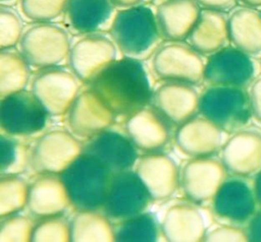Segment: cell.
Wrapping results in <instances>:
<instances>
[{
  "mask_svg": "<svg viewBox=\"0 0 261 242\" xmlns=\"http://www.w3.org/2000/svg\"><path fill=\"white\" fill-rule=\"evenodd\" d=\"M87 85L115 117L125 119L151 105L154 93L143 61L128 57L107 65Z\"/></svg>",
  "mask_w": 261,
  "mask_h": 242,
  "instance_id": "cell-1",
  "label": "cell"
},
{
  "mask_svg": "<svg viewBox=\"0 0 261 242\" xmlns=\"http://www.w3.org/2000/svg\"><path fill=\"white\" fill-rule=\"evenodd\" d=\"M108 33L123 57L140 61L151 58L164 40L154 8L147 4L117 10Z\"/></svg>",
  "mask_w": 261,
  "mask_h": 242,
  "instance_id": "cell-2",
  "label": "cell"
},
{
  "mask_svg": "<svg viewBox=\"0 0 261 242\" xmlns=\"http://www.w3.org/2000/svg\"><path fill=\"white\" fill-rule=\"evenodd\" d=\"M60 177L75 209H102L113 173L95 157L83 153Z\"/></svg>",
  "mask_w": 261,
  "mask_h": 242,
  "instance_id": "cell-3",
  "label": "cell"
},
{
  "mask_svg": "<svg viewBox=\"0 0 261 242\" xmlns=\"http://www.w3.org/2000/svg\"><path fill=\"white\" fill-rule=\"evenodd\" d=\"M199 114L226 134L250 125L253 114L248 88L208 85L200 95Z\"/></svg>",
  "mask_w": 261,
  "mask_h": 242,
  "instance_id": "cell-4",
  "label": "cell"
},
{
  "mask_svg": "<svg viewBox=\"0 0 261 242\" xmlns=\"http://www.w3.org/2000/svg\"><path fill=\"white\" fill-rule=\"evenodd\" d=\"M71 46L67 28L51 22H32L18 43V50L31 67L59 66L67 61Z\"/></svg>",
  "mask_w": 261,
  "mask_h": 242,
  "instance_id": "cell-5",
  "label": "cell"
},
{
  "mask_svg": "<svg viewBox=\"0 0 261 242\" xmlns=\"http://www.w3.org/2000/svg\"><path fill=\"white\" fill-rule=\"evenodd\" d=\"M205 63L203 55L188 43L166 41L152 55L150 66L159 80L197 85L204 81Z\"/></svg>",
  "mask_w": 261,
  "mask_h": 242,
  "instance_id": "cell-6",
  "label": "cell"
},
{
  "mask_svg": "<svg viewBox=\"0 0 261 242\" xmlns=\"http://www.w3.org/2000/svg\"><path fill=\"white\" fill-rule=\"evenodd\" d=\"M49 114L30 89H22L1 99V132L16 138L30 137L44 131Z\"/></svg>",
  "mask_w": 261,
  "mask_h": 242,
  "instance_id": "cell-7",
  "label": "cell"
},
{
  "mask_svg": "<svg viewBox=\"0 0 261 242\" xmlns=\"http://www.w3.org/2000/svg\"><path fill=\"white\" fill-rule=\"evenodd\" d=\"M82 81L70 69L59 66L37 69L30 89L50 117L66 115L81 89Z\"/></svg>",
  "mask_w": 261,
  "mask_h": 242,
  "instance_id": "cell-8",
  "label": "cell"
},
{
  "mask_svg": "<svg viewBox=\"0 0 261 242\" xmlns=\"http://www.w3.org/2000/svg\"><path fill=\"white\" fill-rule=\"evenodd\" d=\"M210 208L220 224L245 228L259 209L253 179L228 175L210 202Z\"/></svg>",
  "mask_w": 261,
  "mask_h": 242,
  "instance_id": "cell-9",
  "label": "cell"
},
{
  "mask_svg": "<svg viewBox=\"0 0 261 242\" xmlns=\"http://www.w3.org/2000/svg\"><path fill=\"white\" fill-rule=\"evenodd\" d=\"M82 154L83 144L69 130L50 129L40 135L32 146L30 167L39 175H60Z\"/></svg>",
  "mask_w": 261,
  "mask_h": 242,
  "instance_id": "cell-10",
  "label": "cell"
},
{
  "mask_svg": "<svg viewBox=\"0 0 261 242\" xmlns=\"http://www.w3.org/2000/svg\"><path fill=\"white\" fill-rule=\"evenodd\" d=\"M260 68L255 57L234 46H226L207 56L204 81L208 85L248 88L258 77Z\"/></svg>",
  "mask_w": 261,
  "mask_h": 242,
  "instance_id": "cell-11",
  "label": "cell"
},
{
  "mask_svg": "<svg viewBox=\"0 0 261 242\" xmlns=\"http://www.w3.org/2000/svg\"><path fill=\"white\" fill-rule=\"evenodd\" d=\"M117 47L104 33L80 35L71 43L67 63L69 69L88 84L101 70L117 59Z\"/></svg>",
  "mask_w": 261,
  "mask_h": 242,
  "instance_id": "cell-12",
  "label": "cell"
},
{
  "mask_svg": "<svg viewBox=\"0 0 261 242\" xmlns=\"http://www.w3.org/2000/svg\"><path fill=\"white\" fill-rule=\"evenodd\" d=\"M152 201L135 170H128L113 174L102 210L116 223L147 211Z\"/></svg>",
  "mask_w": 261,
  "mask_h": 242,
  "instance_id": "cell-13",
  "label": "cell"
},
{
  "mask_svg": "<svg viewBox=\"0 0 261 242\" xmlns=\"http://www.w3.org/2000/svg\"><path fill=\"white\" fill-rule=\"evenodd\" d=\"M227 176L220 158H191L180 171L179 183L189 201L200 205L212 201Z\"/></svg>",
  "mask_w": 261,
  "mask_h": 242,
  "instance_id": "cell-14",
  "label": "cell"
},
{
  "mask_svg": "<svg viewBox=\"0 0 261 242\" xmlns=\"http://www.w3.org/2000/svg\"><path fill=\"white\" fill-rule=\"evenodd\" d=\"M219 153L228 175L253 177L261 170V129L247 126L232 133Z\"/></svg>",
  "mask_w": 261,
  "mask_h": 242,
  "instance_id": "cell-15",
  "label": "cell"
},
{
  "mask_svg": "<svg viewBox=\"0 0 261 242\" xmlns=\"http://www.w3.org/2000/svg\"><path fill=\"white\" fill-rule=\"evenodd\" d=\"M115 118V115L90 87L79 93L66 113L68 130L77 138L86 140L110 128Z\"/></svg>",
  "mask_w": 261,
  "mask_h": 242,
  "instance_id": "cell-16",
  "label": "cell"
},
{
  "mask_svg": "<svg viewBox=\"0 0 261 242\" xmlns=\"http://www.w3.org/2000/svg\"><path fill=\"white\" fill-rule=\"evenodd\" d=\"M138 152L126 133L111 128L99 132L83 144V153L95 157L113 174L135 169Z\"/></svg>",
  "mask_w": 261,
  "mask_h": 242,
  "instance_id": "cell-17",
  "label": "cell"
},
{
  "mask_svg": "<svg viewBox=\"0 0 261 242\" xmlns=\"http://www.w3.org/2000/svg\"><path fill=\"white\" fill-rule=\"evenodd\" d=\"M134 170L153 201L167 200L179 184L180 172L177 164L162 152L145 154L139 158Z\"/></svg>",
  "mask_w": 261,
  "mask_h": 242,
  "instance_id": "cell-18",
  "label": "cell"
},
{
  "mask_svg": "<svg viewBox=\"0 0 261 242\" xmlns=\"http://www.w3.org/2000/svg\"><path fill=\"white\" fill-rule=\"evenodd\" d=\"M171 124L149 105L125 119L124 130L139 152H161L170 141Z\"/></svg>",
  "mask_w": 261,
  "mask_h": 242,
  "instance_id": "cell-19",
  "label": "cell"
},
{
  "mask_svg": "<svg viewBox=\"0 0 261 242\" xmlns=\"http://www.w3.org/2000/svg\"><path fill=\"white\" fill-rule=\"evenodd\" d=\"M200 95L194 84L163 81L154 89L151 105L172 126L178 127L199 113Z\"/></svg>",
  "mask_w": 261,
  "mask_h": 242,
  "instance_id": "cell-20",
  "label": "cell"
},
{
  "mask_svg": "<svg viewBox=\"0 0 261 242\" xmlns=\"http://www.w3.org/2000/svg\"><path fill=\"white\" fill-rule=\"evenodd\" d=\"M224 133L204 116L196 115L179 125L174 133L175 146L190 158L214 156L220 152Z\"/></svg>",
  "mask_w": 261,
  "mask_h": 242,
  "instance_id": "cell-21",
  "label": "cell"
},
{
  "mask_svg": "<svg viewBox=\"0 0 261 242\" xmlns=\"http://www.w3.org/2000/svg\"><path fill=\"white\" fill-rule=\"evenodd\" d=\"M115 13L110 0H68L63 17L67 29L86 35L109 32Z\"/></svg>",
  "mask_w": 261,
  "mask_h": 242,
  "instance_id": "cell-22",
  "label": "cell"
},
{
  "mask_svg": "<svg viewBox=\"0 0 261 242\" xmlns=\"http://www.w3.org/2000/svg\"><path fill=\"white\" fill-rule=\"evenodd\" d=\"M154 11L163 39L185 42L199 17L201 7L196 0H155Z\"/></svg>",
  "mask_w": 261,
  "mask_h": 242,
  "instance_id": "cell-23",
  "label": "cell"
},
{
  "mask_svg": "<svg viewBox=\"0 0 261 242\" xmlns=\"http://www.w3.org/2000/svg\"><path fill=\"white\" fill-rule=\"evenodd\" d=\"M162 237L169 242L203 241L208 229L202 211L193 202L174 203L160 222Z\"/></svg>",
  "mask_w": 261,
  "mask_h": 242,
  "instance_id": "cell-24",
  "label": "cell"
},
{
  "mask_svg": "<svg viewBox=\"0 0 261 242\" xmlns=\"http://www.w3.org/2000/svg\"><path fill=\"white\" fill-rule=\"evenodd\" d=\"M70 204L60 175L42 174L30 184L27 207L31 216L44 219L62 215Z\"/></svg>",
  "mask_w": 261,
  "mask_h": 242,
  "instance_id": "cell-25",
  "label": "cell"
},
{
  "mask_svg": "<svg viewBox=\"0 0 261 242\" xmlns=\"http://www.w3.org/2000/svg\"><path fill=\"white\" fill-rule=\"evenodd\" d=\"M187 43L203 56H209L228 46V14L224 11L201 8Z\"/></svg>",
  "mask_w": 261,
  "mask_h": 242,
  "instance_id": "cell-26",
  "label": "cell"
},
{
  "mask_svg": "<svg viewBox=\"0 0 261 242\" xmlns=\"http://www.w3.org/2000/svg\"><path fill=\"white\" fill-rule=\"evenodd\" d=\"M228 35L232 46L253 56H261V11L236 6L228 13Z\"/></svg>",
  "mask_w": 261,
  "mask_h": 242,
  "instance_id": "cell-27",
  "label": "cell"
},
{
  "mask_svg": "<svg viewBox=\"0 0 261 242\" xmlns=\"http://www.w3.org/2000/svg\"><path fill=\"white\" fill-rule=\"evenodd\" d=\"M70 241L112 242L115 241L114 225L99 209H82L70 220Z\"/></svg>",
  "mask_w": 261,
  "mask_h": 242,
  "instance_id": "cell-28",
  "label": "cell"
},
{
  "mask_svg": "<svg viewBox=\"0 0 261 242\" xmlns=\"http://www.w3.org/2000/svg\"><path fill=\"white\" fill-rule=\"evenodd\" d=\"M31 79V65L14 48L0 51V98L22 90Z\"/></svg>",
  "mask_w": 261,
  "mask_h": 242,
  "instance_id": "cell-29",
  "label": "cell"
},
{
  "mask_svg": "<svg viewBox=\"0 0 261 242\" xmlns=\"http://www.w3.org/2000/svg\"><path fill=\"white\" fill-rule=\"evenodd\" d=\"M115 241L155 242L162 236L160 223L149 211L136 215L114 225Z\"/></svg>",
  "mask_w": 261,
  "mask_h": 242,
  "instance_id": "cell-30",
  "label": "cell"
},
{
  "mask_svg": "<svg viewBox=\"0 0 261 242\" xmlns=\"http://www.w3.org/2000/svg\"><path fill=\"white\" fill-rule=\"evenodd\" d=\"M30 184L19 175H1L0 218L19 213L27 206Z\"/></svg>",
  "mask_w": 261,
  "mask_h": 242,
  "instance_id": "cell-31",
  "label": "cell"
},
{
  "mask_svg": "<svg viewBox=\"0 0 261 242\" xmlns=\"http://www.w3.org/2000/svg\"><path fill=\"white\" fill-rule=\"evenodd\" d=\"M1 175H20L30 167L31 148L20 138L1 132Z\"/></svg>",
  "mask_w": 261,
  "mask_h": 242,
  "instance_id": "cell-32",
  "label": "cell"
},
{
  "mask_svg": "<svg viewBox=\"0 0 261 242\" xmlns=\"http://www.w3.org/2000/svg\"><path fill=\"white\" fill-rule=\"evenodd\" d=\"M22 15L32 22H51L64 14L68 0H18Z\"/></svg>",
  "mask_w": 261,
  "mask_h": 242,
  "instance_id": "cell-33",
  "label": "cell"
},
{
  "mask_svg": "<svg viewBox=\"0 0 261 242\" xmlns=\"http://www.w3.org/2000/svg\"><path fill=\"white\" fill-rule=\"evenodd\" d=\"M34 242H67L70 241V221L62 215L41 219L35 224L32 239Z\"/></svg>",
  "mask_w": 261,
  "mask_h": 242,
  "instance_id": "cell-34",
  "label": "cell"
},
{
  "mask_svg": "<svg viewBox=\"0 0 261 242\" xmlns=\"http://www.w3.org/2000/svg\"><path fill=\"white\" fill-rule=\"evenodd\" d=\"M24 28L19 13L8 4L0 5V49L18 45Z\"/></svg>",
  "mask_w": 261,
  "mask_h": 242,
  "instance_id": "cell-35",
  "label": "cell"
},
{
  "mask_svg": "<svg viewBox=\"0 0 261 242\" xmlns=\"http://www.w3.org/2000/svg\"><path fill=\"white\" fill-rule=\"evenodd\" d=\"M35 224L33 220L23 215L13 214L1 218V242H27L31 241Z\"/></svg>",
  "mask_w": 261,
  "mask_h": 242,
  "instance_id": "cell-36",
  "label": "cell"
},
{
  "mask_svg": "<svg viewBox=\"0 0 261 242\" xmlns=\"http://www.w3.org/2000/svg\"><path fill=\"white\" fill-rule=\"evenodd\" d=\"M203 241L205 242H246L249 241L244 227L220 224L208 230Z\"/></svg>",
  "mask_w": 261,
  "mask_h": 242,
  "instance_id": "cell-37",
  "label": "cell"
},
{
  "mask_svg": "<svg viewBox=\"0 0 261 242\" xmlns=\"http://www.w3.org/2000/svg\"><path fill=\"white\" fill-rule=\"evenodd\" d=\"M253 118L261 125V75L258 76L249 88Z\"/></svg>",
  "mask_w": 261,
  "mask_h": 242,
  "instance_id": "cell-38",
  "label": "cell"
},
{
  "mask_svg": "<svg viewBox=\"0 0 261 242\" xmlns=\"http://www.w3.org/2000/svg\"><path fill=\"white\" fill-rule=\"evenodd\" d=\"M249 241L261 242V208H259L245 227Z\"/></svg>",
  "mask_w": 261,
  "mask_h": 242,
  "instance_id": "cell-39",
  "label": "cell"
},
{
  "mask_svg": "<svg viewBox=\"0 0 261 242\" xmlns=\"http://www.w3.org/2000/svg\"><path fill=\"white\" fill-rule=\"evenodd\" d=\"M201 8L214 9L219 11H230L238 4V0H196Z\"/></svg>",
  "mask_w": 261,
  "mask_h": 242,
  "instance_id": "cell-40",
  "label": "cell"
},
{
  "mask_svg": "<svg viewBox=\"0 0 261 242\" xmlns=\"http://www.w3.org/2000/svg\"><path fill=\"white\" fill-rule=\"evenodd\" d=\"M110 1L113 3V5L116 8L123 9V8H128V7H134V6L145 4L146 1H148V0H110Z\"/></svg>",
  "mask_w": 261,
  "mask_h": 242,
  "instance_id": "cell-41",
  "label": "cell"
},
{
  "mask_svg": "<svg viewBox=\"0 0 261 242\" xmlns=\"http://www.w3.org/2000/svg\"><path fill=\"white\" fill-rule=\"evenodd\" d=\"M253 185L259 208H261V170L253 176Z\"/></svg>",
  "mask_w": 261,
  "mask_h": 242,
  "instance_id": "cell-42",
  "label": "cell"
},
{
  "mask_svg": "<svg viewBox=\"0 0 261 242\" xmlns=\"http://www.w3.org/2000/svg\"><path fill=\"white\" fill-rule=\"evenodd\" d=\"M238 3L247 7H252L257 9L261 8V0H238Z\"/></svg>",
  "mask_w": 261,
  "mask_h": 242,
  "instance_id": "cell-43",
  "label": "cell"
},
{
  "mask_svg": "<svg viewBox=\"0 0 261 242\" xmlns=\"http://www.w3.org/2000/svg\"><path fill=\"white\" fill-rule=\"evenodd\" d=\"M15 1H17V0H0L1 4H8V5H11Z\"/></svg>",
  "mask_w": 261,
  "mask_h": 242,
  "instance_id": "cell-44",
  "label": "cell"
},
{
  "mask_svg": "<svg viewBox=\"0 0 261 242\" xmlns=\"http://www.w3.org/2000/svg\"><path fill=\"white\" fill-rule=\"evenodd\" d=\"M260 65H261V58H260Z\"/></svg>",
  "mask_w": 261,
  "mask_h": 242,
  "instance_id": "cell-45",
  "label": "cell"
}]
</instances>
